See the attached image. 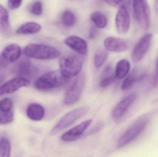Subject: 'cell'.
Here are the masks:
<instances>
[{"label":"cell","instance_id":"ffe728a7","mask_svg":"<svg viewBox=\"0 0 158 157\" xmlns=\"http://www.w3.org/2000/svg\"><path fill=\"white\" fill-rule=\"evenodd\" d=\"M138 71L136 69L133 70L126 77L123 82L121 86L122 90L126 91L131 88L138 80H140L143 76V75L139 74Z\"/></svg>","mask_w":158,"mask_h":157},{"label":"cell","instance_id":"ac0fdd59","mask_svg":"<svg viewBox=\"0 0 158 157\" xmlns=\"http://www.w3.org/2000/svg\"><path fill=\"white\" fill-rule=\"evenodd\" d=\"M11 28L7 10L0 4V33L6 37L10 36Z\"/></svg>","mask_w":158,"mask_h":157},{"label":"cell","instance_id":"cb8c5ba5","mask_svg":"<svg viewBox=\"0 0 158 157\" xmlns=\"http://www.w3.org/2000/svg\"><path fill=\"white\" fill-rule=\"evenodd\" d=\"M108 57L106 51L99 49L96 53L94 57V63L97 68L101 67L105 63Z\"/></svg>","mask_w":158,"mask_h":157},{"label":"cell","instance_id":"e575fe53","mask_svg":"<svg viewBox=\"0 0 158 157\" xmlns=\"http://www.w3.org/2000/svg\"><path fill=\"white\" fill-rule=\"evenodd\" d=\"M157 69H158V63H157Z\"/></svg>","mask_w":158,"mask_h":157},{"label":"cell","instance_id":"7c38bea8","mask_svg":"<svg viewBox=\"0 0 158 157\" xmlns=\"http://www.w3.org/2000/svg\"><path fill=\"white\" fill-rule=\"evenodd\" d=\"M136 99V95L131 94L125 97L115 106L112 112V118L115 121L120 120Z\"/></svg>","mask_w":158,"mask_h":157},{"label":"cell","instance_id":"e0dca14e","mask_svg":"<svg viewBox=\"0 0 158 157\" xmlns=\"http://www.w3.org/2000/svg\"><path fill=\"white\" fill-rule=\"evenodd\" d=\"M27 116L33 121L41 120L44 117L45 111L44 108L38 103H31L27 108Z\"/></svg>","mask_w":158,"mask_h":157},{"label":"cell","instance_id":"ba28073f","mask_svg":"<svg viewBox=\"0 0 158 157\" xmlns=\"http://www.w3.org/2000/svg\"><path fill=\"white\" fill-rule=\"evenodd\" d=\"M152 40V34L147 33L135 45L132 53V59L134 62H139L144 57L150 48Z\"/></svg>","mask_w":158,"mask_h":157},{"label":"cell","instance_id":"603a6c76","mask_svg":"<svg viewBox=\"0 0 158 157\" xmlns=\"http://www.w3.org/2000/svg\"><path fill=\"white\" fill-rule=\"evenodd\" d=\"M91 20L99 28H104L107 25V18L106 16L100 12L92 13L90 15Z\"/></svg>","mask_w":158,"mask_h":157},{"label":"cell","instance_id":"52a82bcc","mask_svg":"<svg viewBox=\"0 0 158 157\" xmlns=\"http://www.w3.org/2000/svg\"><path fill=\"white\" fill-rule=\"evenodd\" d=\"M85 84L84 75L78 77L68 89L64 99L65 105H71L77 103L81 97Z\"/></svg>","mask_w":158,"mask_h":157},{"label":"cell","instance_id":"f1b7e54d","mask_svg":"<svg viewBox=\"0 0 158 157\" xmlns=\"http://www.w3.org/2000/svg\"><path fill=\"white\" fill-rule=\"evenodd\" d=\"M43 8L42 4L40 1H37L33 3L31 7V13L35 15L40 16L42 14Z\"/></svg>","mask_w":158,"mask_h":157},{"label":"cell","instance_id":"8fae6325","mask_svg":"<svg viewBox=\"0 0 158 157\" xmlns=\"http://www.w3.org/2000/svg\"><path fill=\"white\" fill-rule=\"evenodd\" d=\"M30 82L24 77H17L8 80L0 86V96L12 94L21 88L29 85Z\"/></svg>","mask_w":158,"mask_h":157},{"label":"cell","instance_id":"6da1fadb","mask_svg":"<svg viewBox=\"0 0 158 157\" xmlns=\"http://www.w3.org/2000/svg\"><path fill=\"white\" fill-rule=\"evenodd\" d=\"M129 6L135 20L143 29L150 26L151 14L147 0H129Z\"/></svg>","mask_w":158,"mask_h":157},{"label":"cell","instance_id":"2e32d148","mask_svg":"<svg viewBox=\"0 0 158 157\" xmlns=\"http://www.w3.org/2000/svg\"><path fill=\"white\" fill-rule=\"evenodd\" d=\"M64 42L68 47L80 54H87L88 51L87 43L82 38L76 36H69L65 39Z\"/></svg>","mask_w":158,"mask_h":157},{"label":"cell","instance_id":"1f68e13d","mask_svg":"<svg viewBox=\"0 0 158 157\" xmlns=\"http://www.w3.org/2000/svg\"><path fill=\"white\" fill-rule=\"evenodd\" d=\"M98 35V30L96 28L92 26L89 30L88 37L90 39H94Z\"/></svg>","mask_w":158,"mask_h":157},{"label":"cell","instance_id":"7a4b0ae2","mask_svg":"<svg viewBox=\"0 0 158 157\" xmlns=\"http://www.w3.org/2000/svg\"><path fill=\"white\" fill-rule=\"evenodd\" d=\"M23 53L27 57L38 60H53L61 55L60 51L53 46L34 43L25 47Z\"/></svg>","mask_w":158,"mask_h":157},{"label":"cell","instance_id":"d4e9b609","mask_svg":"<svg viewBox=\"0 0 158 157\" xmlns=\"http://www.w3.org/2000/svg\"><path fill=\"white\" fill-rule=\"evenodd\" d=\"M11 146L10 142L6 137H3L0 139V157L10 156Z\"/></svg>","mask_w":158,"mask_h":157},{"label":"cell","instance_id":"9c48e42d","mask_svg":"<svg viewBox=\"0 0 158 157\" xmlns=\"http://www.w3.org/2000/svg\"><path fill=\"white\" fill-rule=\"evenodd\" d=\"M22 53L21 48L16 44H10L2 51L0 56V65L6 67L17 61Z\"/></svg>","mask_w":158,"mask_h":157},{"label":"cell","instance_id":"5b68a950","mask_svg":"<svg viewBox=\"0 0 158 157\" xmlns=\"http://www.w3.org/2000/svg\"><path fill=\"white\" fill-rule=\"evenodd\" d=\"M60 72L67 79L76 76L80 73L82 63L78 57L75 55L64 57L59 61Z\"/></svg>","mask_w":158,"mask_h":157},{"label":"cell","instance_id":"d6986e66","mask_svg":"<svg viewBox=\"0 0 158 157\" xmlns=\"http://www.w3.org/2000/svg\"><path fill=\"white\" fill-rule=\"evenodd\" d=\"M116 77L115 72H114L112 66L110 65H107L104 70L101 76L100 86L102 88L110 86L114 83Z\"/></svg>","mask_w":158,"mask_h":157},{"label":"cell","instance_id":"277c9868","mask_svg":"<svg viewBox=\"0 0 158 157\" xmlns=\"http://www.w3.org/2000/svg\"><path fill=\"white\" fill-rule=\"evenodd\" d=\"M89 110V107L84 106L69 112L57 122L51 130L50 134L53 135L68 128L85 116L88 112Z\"/></svg>","mask_w":158,"mask_h":157},{"label":"cell","instance_id":"f546056e","mask_svg":"<svg viewBox=\"0 0 158 157\" xmlns=\"http://www.w3.org/2000/svg\"><path fill=\"white\" fill-rule=\"evenodd\" d=\"M107 4L113 7L119 8L123 6L127 5V0H104Z\"/></svg>","mask_w":158,"mask_h":157},{"label":"cell","instance_id":"83f0119b","mask_svg":"<svg viewBox=\"0 0 158 157\" xmlns=\"http://www.w3.org/2000/svg\"><path fill=\"white\" fill-rule=\"evenodd\" d=\"M13 105L14 102L11 99L8 98L3 99L0 101V110L6 112L12 111Z\"/></svg>","mask_w":158,"mask_h":157},{"label":"cell","instance_id":"30bf717a","mask_svg":"<svg viewBox=\"0 0 158 157\" xmlns=\"http://www.w3.org/2000/svg\"><path fill=\"white\" fill-rule=\"evenodd\" d=\"M130 14L127 5L119 8L115 19L116 28L118 33L121 35L126 34L130 27Z\"/></svg>","mask_w":158,"mask_h":157},{"label":"cell","instance_id":"3957f363","mask_svg":"<svg viewBox=\"0 0 158 157\" xmlns=\"http://www.w3.org/2000/svg\"><path fill=\"white\" fill-rule=\"evenodd\" d=\"M67 79L62 75L60 71H52L38 78L34 83V86L38 90L49 91L63 85Z\"/></svg>","mask_w":158,"mask_h":157},{"label":"cell","instance_id":"5bb4252c","mask_svg":"<svg viewBox=\"0 0 158 157\" xmlns=\"http://www.w3.org/2000/svg\"><path fill=\"white\" fill-rule=\"evenodd\" d=\"M104 45L106 50L112 52H122L129 48V44L126 41L112 37L106 38L104 41Z\"/></svg>","mask_w":158,"mask_h":157},{"label":"cell","instance_id":"9a60e30c","mask_svg":"<svg viewBox=\"0 0 158 157\" xmlns=\"http://www.w3.org/2000/svg\"><path fill=\"white\" fill-rule=\"evenodd\" d=\"M15 73L19 77H31L37 72L36 68L32 65L31 62L27 59H24L17 64L15 69Z\"/></svg>","mask_w":158,"mask_h":157},{"label":"cell","instance_id":"4dcf8cb0","mask_svg":"<svg viewBox=\"0 0 158 157\" xmlns=\"http://www.w3.org/2000/svg\"><path fill=\"white\" fill-rule=\"evenodd\" d=\"M22 0H8V6L10 9L19 8L22 3Z\"/></svg>","mask_w":158,"mask_h":157},{"label":"cell","instance_id":"484cf974","mask_svg":"<svg viewBox=\"0 0 158 157\" xmlns=\"http://www.w3.org/2000/svg\"><path fill=\"white\" fill-rule=\"evenodd\" d=\"M62 18L63 24L68 27L73 26L76 22L75 15L69 10H65L63 12Z\"/></svg>","mask_w":158,"mask_h":157},{"label":"cell","instance_id":"8992f818","mask_svg":"<svg viewBox=\"0 0 158 157\" xmlns=\"http://www.w3.org/2000/svg\"><path fill=\"white\" fill-rule=\"evenodd\" d=\"M148 122L147 119H141L128 128L119 139L118 147L122 148L134 141L145 129Z\"/></svg>","mask_w":158,"mask_h":157},{"label":"cell","instance_id":"4316f807","mask_svg":"<svg viewBox=\"0 0 158 157\" xmlns=\"http://www.w3.org/2000/svg\"><path fill=\"white\" fill-rule=\"evenodd\" d=\"M14 120V114L13 112H9L0 110V125H5L13 122Z\"/></svg>","mask_w":158,"mask_h":157},{"label":"cell","instance_id":"836d02e7","mask_svg":"<svg viewBox=\"0 0 158 157\" xmlns=\"http://www.w3.org/2000/svg\"><path fill=\"white\" fill-rule=\"evenodd\" d=\"M3 81V77L2 76H0V84Z\"/></svg>","mask_w":158,"mask_h":157},{"label":"cell","instance_id":"4fadbf2b","mask_svg":"<svg viewBox=\"0 0 158 157\" xmlns=\"http://www.w3.org/2000/svg\"><path fill=\"white\" fill-rule=\"evenodd\" d=\"M93 120H87L79 125L69 130L61 136V139L64 142H72L77 141L83 135L85 130L92 124Z\"/></svg>","mask_w":158,"mask_h":157},{"label":"cell","instance_id":"d6a6232c","mask_svg":"<svg viewBox=\"0 0 158 157\" xmlns=\"http://www.w3.org/2000/svg\"><path fill=\"white\" fill-rule=\"evenodd\" d=\"M102 126H103V124L101 123L98 124V125H97L96 126H95V127L94 129H92L91 131L88 133L87 135H90L93 134L97 132H98V131H99L101 129V128H102Z\"/></svg>","mask_w":158,"mask_h":157},{"label":"cell","instance_id":"7402d4cb","mask_svg":"<svg viewBox=\"0 0 158 157\" xmlns=\"http://www.w3.org/2000/svg\"><path fill=\"white\" fill-rule=\"evenodd\" d=\"M131 68L130 62L128 60L123 59L118 62L115 69V74L119 79L125 77L128 74Z\"/></svg>","mask_w":158,"mask_h":157},{"label":"cell","instance_id":"44dd1931","mask_svg":"<svg viewBox=\"0 0 158 157\" xmlns=\"http://www.w3.org/2000/svg\"><path fill=\"white\" fill-rule=\"evenodd\" d=\"M41 29V26L36 22H30L22 25L17 30L16 33L22 35H30L38 33Z\"/></svg>","mask_w":158,"mask_h":157}]
</instances>
